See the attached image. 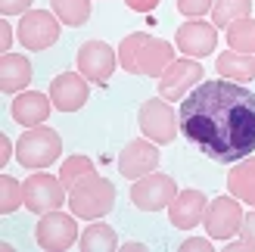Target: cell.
I'll return each instance as SVG.
<instances>
[{"mask_svg": "<svg viewBox=\"0 0 255 252\" xmlns=\"http://www.w3.org/2000/svg\"><path fill=\"white\" fill-rule=\"evenodd\" d=\"M181 134L212 162H240L255 153V94L231 78L199 81L181 100Z\"/></svg>", "mask_w": 255, "mask_h": 252, "instance_id": "cell-1", "label": "cell"}, {"mask_svg": "<svg viewBox=\"0 0 255 252\" xmlns=\"http://www.w3.org/2000/svg\"><path fill=\"white\" fill-rule=\"evenodd\" d=\"M112 206H116V187H112V181L100 178V174H87L84 181H78L69 190V209L72 215H78L84 221H97L112 212Z\"/></svg>", "mask_w": 255, "mask_h": 252, "instance_id": "cell-2", "label": "cell"}, {"mask_svg": "<svg viewBox=\"0 0 255 252\" xmlns=\"http://www.w3.org/2000/svg\"><path fill=\"white\" fill-rule=\"evenodd\" d=\"M59 153H62L59 134L53 128H44V125L28 128L16 143V159L25 168H47L59 159Z\"/></svg>", "mask_w": 255, "mask_h": 252, "instance_id": "cell-3", "label": "cell"}, {"mask_svg": "<svg viewBox=\"0 0 255 252\" xmlns=\"http://www.w3.org/2000/svg\"><path fill=\"white\" fill-rule=\"evenodd\" d=\"M181 193L171 174H162V171H149L143 178H137L131 187V203L140 212H162L171 206V199Z\"/></svg>", "mask_w": 255, "mask_h": 252, "instance_id": "cell-4", "label": "cell"}, {"mask_svg": "<svg viewBox=\"0 0 255 252\" xmlns=\"http://www.w3.org/2000/svg\"><path fill=\"white\" fill-rule=\"evenodd\" d=\"M137 122H140V131L143 137H149L152 143H171L177 131H181V122L174 119V109L165 103L162 97H149L137 112Z\"/></svg>", "mask_w": 255, "mask_h": 252, "instance_id": "cell-5", "label": "cell"}, {"mask_svg": "<svg viewBox=\"0 0 255 252\" xmlns=\"http://www.w3.org/2000/svg\"><path fill=\"white\" fill-rule=\"evenodd\" d=\"M16 37L25 50H47L50 44H56L59 37V19L56 12H47V9H28L22 16V22L16 25Z\"/></svg>", "mask_w": 255, "mask_h": 252, "instance_id": "cell-6", "label": "cell"}, {"mask_svg": "<svg viewBox=\"0 0 255 252\" xmlns=\"http://www.w3.org/2000/svg\"><path fill=\"white\" fill-rule=\"evenodd\" d=\"M202 78H206V72H202L199 59H190V56L187 59H174L171 66L159 75V94H162V100L181 103Z\"/></svg>", "mask_w": 255, "mask_h": 252, "instance_id": "cell-7", "label": "cell"}, {"mask_svg": "<svg viewBox=\"0 0 255 252\" xmlns=\"http://www.w3.org/2000/svg\"><path fill=\"white\" fill-rule=\"evenodd\" d=\"M202 224H206L212 240H234L240 234V224H243V209H240L237 196H215L206 206Z\"/></svg>", "mask_w": 255, "mask_h": 252, "instance_id": "cell-8", "label": "cell"}, {"mask_svg": "<svg viewBox=\"0 0 255 252\" xmlns=\"http://www.w3.org/2000/svg\"><path fill=\"white\" fill-rule=\"evenodd\" d=\"M66 193L69 190L62 187L59 174L53 178V174H47V171H37L25 181V209L34 212V215H47V212L59 209L62 203H69Z\"/></svg>", "mask_w": 255, "mask_h": 252, "instance_id": "cell-9", "label": "cell"}, {"mask_svg": "<svg viewBox=\"0 0 255 252\" xmlns=\"http://www.w3.org/2000/svg\"><path fill=\"white\" fill-rule=\"evenodd\" d=\"M78 215H66V212H47V215H41V221H37L34 228V240L41 249H50V252H59V249H69L75 240H78V221H75Z\"/></svg>", "mask_w": 255, "mask_h": 252, "instance_id": "cell-10", "label": "cell"}, {"mask_svg": "<svg viewBox=\"0 0 255 252\" xmlns=\"http://www.w3.org/2000/svg\"><path fill=\"white\" fill-rule=\"evenodd\" d=\"M119 50H112L106 41H87L78 50V72L94 84H106L116 72Z\"/></svg>", "mask_w": 255, "mask_h": 252, "instance_id": "cell-11", "label": "cell"}, {"mask_svg": "<svg viewBox=\"0 0 255 252\" xmlns=\"http://www.w3.org/2000/svg\"><path fill=\"white\" fill-rule=\"evenodd\" d=\"M87 97H91V87L81 72H62L50 81V100L59 112H78L87 103Z\"/></svg>", "mask_w": 255, "mask_h": 252, "instance_id": "cell-12", "label": "cell"}, {"mask_svg": "<svg viewBox=\"0 0 255 252\" xmlns=\"http://www.w3.org/2000/svg\"><path fill=\"white\" fill-rule=\"evenodd\" d=\"M174 41H177V50L187 53L190 59H202V56L215 53L218 31H215V25L202 22V19H190V22H184L181 28H177Z\"/></svg>", "mask_w": 255, "mask_h": 252, "instance_id": "cell-13", "label": "cell"}, {"mask_svg": "<svg viewBox=\"0 0 255 252\" xmlns=\"http://www.w3.org/2000/svg\"><path fill=\"white\" fill-rule=\"evenodd\" d=\"M159 165V149L156 143L149 140V137H137V140L125 143L122 156H119V171L122 178H143V174H149L152 168Z\"/></svg>", "mask_w": 255, "mask_h": 252, "instance_id": "cell-14", "label": "cell"}, {"mask_svg": "<svg viewBox=\"0 0 255 252\" xmlns=\"http://www.w3.org/2000/svg\"><path fill=\"white\" fill-rule=\"evenodd\" d=\"M206 206L209 199L202 190H181L171 206H168V218H171V228H181V231H193L196 224L206 215Z\"/></svg>", "mask_w": 255, "mask_h": 252, "instance_id": "cell-15", "label": "cell"}, {"mask_svg": "<svg viewBox=\"0 0 255 252\" xmlns=\"http://www.w3.org/2000/svg\"><path fill=\"white\" fill-rule=\"evenodd\" d=\"M50 109H53V100H50L47 94L22 91V94H16V100H12L9 116L16 119L22 128H37V125H44V122H47Z\"/></svg>", "mask_w": 255, "mask_h": 252, "instance_id": "cell-16", "label": "cell"}, {"mask_svg": "<svg viewBox=\"0 0 255 252\" xmlns=\"http://www.w3.org/2000/svg\"><path fill=\"white\" fill-rule=\"evenodd\" d=\"M174 62V47L162 37H146L137 50V75H146V78H159Z\"/></svg>", "mask_w": 255, "mask_h": 252, "instance_id": "cell-17", "label": "cell"}, {"mask_svg": "<svg viewBox=\"0 0 255 252\" xmlns=\"http://www.w3.org/2000/svg\"><path fill=\"white\" fill-rule=\"evenodd\" d=\"M31 84V62L22 53H3L0 59V91L3 94H22Z\"/></svg>", "mask_w": 255, "mask_h": 252, "instance_id": "cell-18", "label": "cell"}, {"mask_svg": "<svg viewBox=\"0 0 255 252\" xmlns=\"http://www.w3.org/2000/svg\"><path fill=\"white\" fill-rule=\"evenodd\" d=\"M227 190H231V196H237L240 203L255 206V156L240 159L231 168V174H227Z\"/></svg>", "mask_w": 255, "mask_h": 252, "instance_id": "cell-19", "label": "cell"}, {"mask_svg": "<svg viewBox=\"0 0 255 252\" xmlns=\"http://www.w3.org/2000/svg\"><path fill=\"white\" fill-rule=\"evenodd\" d=\"M215 69H218L221 78H231V81H240L246 84L255 78V59L249 53H221L218 59H215Z\"/></svg>", "mask_w": 255, "mask_h": 252, "instance_id": "cell-20", "label": "cell"}, {"mask_svg": "<svg viewBox=\"0 0 255 252\" xmlns=\"http://www.w3.org/2000/svg\"><path fill=\"white\" fill-rule=\"evenodd\" d=\"M81 249L84 252H112L119 246V237H116V231L109 228V224H103V221H91L84 228V234H81Z\"/></svg>", "mask_w": 255, "mask_h": 252, "instance_id": "cell-21", "label": "cell"}, {"mask_svg": "<svg viewBox=\"0 0 255 252\" xmlns=\"http://www.w3.org/2000/svg\"><path fill=\"white\" fill-rule=\"evenodd\" d=\"M252 16V0H215L212 6V22L215 28H231L237 19Z\"/></svg>", "mask_w": 255, "mask_h": 252, "instance_id": "cell-22", "label": "cell"}, {"mask_svg": "<svg viewBox=\"0 0 255 252\" xmlns=\"http://www.w3.org/2000/svg\"><path fill=\"white\" fill-rule=\"evenodd\" d=\"M227 44L237 53H255V19L246 16V19H237L231 28H227Z\"/></svg>", "mask_w": 255, "mask_h": 252, "instance_id": "cell-23", "label": "cell"}, {"mask_svg": "<svg viewBox=\"0 0 255 252\" xmlns=\"http://www.w3.org/2000/svg\"><path fill=\"white\" fill-rule=\"evenodd\" d=\"M50 3H53V12L62 25L78 28L91 19V0H50Z\"/></svg>", "mask_w": 255, "mask_h": 252, "instance_id": "cell-24", "label": "cell"}, {"mask_svg": "<svg viewBox=\"0 0 255 252\" xmlns=\"http://www.w3.org/2000/svg\"><path fill=\"white\" fill-rule=\"evenodd\" d=\"M87 174H94V162L87 159V156H69L66 162H62V168H59V181L66 190H72L78 181H84Z\"/></svg>", "mask_w": 255, "mask_h": 252, "instance_id": "cell-25", "label": "cell"}, {"mask_svg": "<svg viewBox=\"0 0 255 252\" xmlns=\"http://www.w3.org/2000/svg\"><path fill=\"white\" fill-rule=\"evenodd\" d=\"M25 203V184H19L12 174H3L0 178V212L9 215Z\"/></svg>", "mask_w": 255, "mask_h": 252, "instance_id": "cell-26", "label": "cell"}, {"mask_svg": "<svg viewBox=\"0 0 255 252\" xmlns=\"http://www.w3.org/2000/svg\"><path fill=\"white\" fill-rule=\"evenodd\" d=\"M146 37H149L146 31H134V34L122 37V44H119V62H122L125 72L137 75V50H140V44H143Z\"/></svg>", "mask_w": 255, "mask_h": 252, "instance_id": "cell-27", "label": "cell"}, {"mask_svg": "<svg viewBox=\"0 0 255 252\" xmlns=\"http://www.w3.org/2000/svg\"><path fill=\"white\" fill-rule=\"evenodd\" d=\"M212 6H215V0H177V9L190 19H199L202 12H212Z\"/></svg>", "mask_w": 255, "mask_h": 252, "instance_id": "cell-28", "label": "cell"}, {"mask_svg": "<svg viewBox=\"0 0 255 252\" xmlns=\"http://www.w3.org/2000/svg\"><path fill=\"white\" fill-rule=\"evenodd\" d=\"M34 0H0V12L3 16H25Z\"/></svg>", "mask_w": 255, "mask_h": 252, "instance_id": "cell-29", "label": "cell"}, {"mask_svg": "<svg viewBox=\"0 0 255 252\" xmlns=\"http://www.w3.org/2000/svg\"><path fill=\"white\" fill-rule=\"evenodd\" d=\"M240 237L255 249V209L249 212V215H243V224H240Z\"/></svg>", "mask_w": 255, "mask_h": 252, "instance_id": "cell-30", "label": "cell"}, {"mask_svg": "<svg viewBox=\"0 0 255 252\" xmlns=\"http://www.w3.org/2000/svg\"><path fill=\"white\" fill-rule=\"evenodd\" d=\"M181 252H212V240H202V237H190L181 243Z\"/></svg>", "mask_w": 255, "mask_h": 252, "instance_id": "cell-31", "label": "cell"}, {"mask_svg": "<svg viewBox=\"0 0 255 252\" xmlns=\"http://www.w3.org/2000/svg\"><path fill=\"white\" fill-rule=\"evenodd\" d=\"M9 47H12V25L0 22V53H9Z\"/></svg>", "mask_w": 255, "mask_h": 252, "instance_id": "cell-32", "label": "cell"}, {"mask_svg": "<svg viewBox=\"0 0 255 252\" xmlns=\"http://www.w3.org/2000/svg\"><path fill=\"white\" fill-rule=\"evenodd\" d=\"M125 3L131 6L134 12H152V9L159 6V0H125Z\"/></svg>", "mask_w": 255, "mask_h": 252, "instance_id": "cell-33", "label": "cell"}, {"mask_svg": "<svg viewBox=\"0 0 255 252\" xmlns=\"http://www.w3.org/2000/svg\"><path fill=\"white\" fill-rule=\"evenodd\" d=\"M9 159H12V140L6 134H0V165H6Z\"/></svg>", "mask_w": 255, "mask_h": 252, "instance_id": "cell-34", "label": "cell"}, {"mask_svg": "<svg viewBox=\"0 0 255 252\" xmlns=\"http://www.w3.org/2000/svg\"><path fill=\"white\" fill-rule=\"evenodd\" d=\"M125 249H131V252H143L146 246H143V243H125Z\"/></svg>", "mask_w": 255, "mask_h": 252, "instance_id": "cell-35", "label": "cell"}]
</instances>
